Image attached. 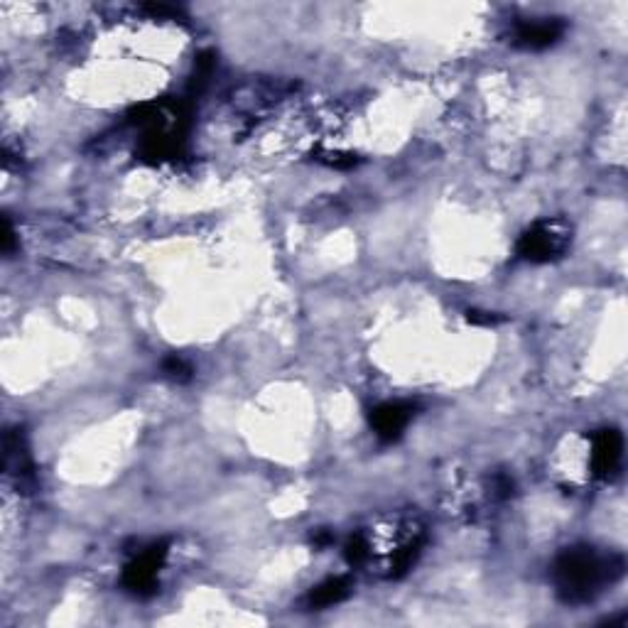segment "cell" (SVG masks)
<instances>
[{
    "label": "cell",
    "mask_w": 628,
    "mask_h": 628,
    "mask_svg": "<svg viewBox=\"0 0 628 628\" xmlns=\"http://www.w3.org/2000/svg\"><path fill=\"white\" fill-rule=\"evenodd\" d=\"M552 575H555L557 594L567 604H587L602 584L624 575V560L621 557L602 560L589 548H572L557 557Z\"/></svg>",
    "instance_id": "6da1fadb"
},
{
    "label": "cell",
    "mask_w": 628,
    "mask_h": 628,
    "mask_svg": "<svg viewBox=\"0 0 628 628\" xmlns=\"http://www.w3.org/2000/svg\"><path fill=\"white\" fill-rule=\"evenodd\" d=\"M570 226L562 219L540 221L533 229L525 231L518 241V256L530 263H550L567 251L572 241Z\"/></svg>",
    "instance_id": "7a4b0ae2"
},
{
    "label": "cell",
    "mask_w": 628,
    "mask_h": 628,
    "mask_svg": "<svg viewBox=\"0 0 628 628\" xmlns=\"http://www.w3.org/2000/svg\"><path fill=\"white\" fill-rule=\"evenodd\" d=\"M167 555V545H153L145 552H140L138 557L126 567L123 572V584L135 594H150L155 592V584H157V567L162 565Z\"/></svg>",
    "instance_id": "3957f363"
},
{
    "label": "cell",
    "mask_w": 628,
    "mask_h": 628,
    "mask_svg": "<svg viewBox=\"0 0 628 628\" xmlns=\"http://www.w3.org/2000/svg\"><path fill=\"white\" fill-rule=\"evenodd\" d=\"M562 35H565V23H560V20H535V23H523L516 27L513 45L530 52L548 50Z\"/></svg>",
    "instance_id": "277c9868"
},
{
    "label": "cell",
    "mask_w": 628,
    "mask_h": 628,
    "mask_svg": "<svg viewBox=\"0 0 628 628\" xmlns=\"http://www.w3.org/2000/svg\"><path fill=\"white\" fill-rule=\"evenodd\" d=\"M410 418H413V405L410 403H383L371 413V425L378 440L395 442L403 435Z\"/></svg>",
    "instance_id": "5b68a950"
},
{
    "label": "cell",
    "mask_w": 628,
    "mask_h": 628,
    "mask_svg": "<svg viewBox=\"0 0 628 628\" xmlns=\"http://www.w3.org/2000/svg\"><path fill=\"white\" fill-rule=\"evenodd\" d=\"M624 454V440L616 430H602L594 437L592 447V471L599 479H609L616 474Z\"/></svg>",
    "instance_id": "8992f818"
},
{
    "label": "cell",
    "mask_w": 628,
    "mask_h": 628,
    "mask_svg": "<svg viewBox=\"0 0 628 628\" xmlns=\"http://www.w3.org/2000/svg\"><path fill=\"white\" fill-rule=\"evenodd\" d=\"M349 579L346 577H332L327 582H322L319 587H314L307 597V606L310 609H324V606H334L344 602L349 597Z\"/></svg>",
    "instance_id": "52a82bcc"
},
{
    "label": "cell",
    "mask_w": 628,
    "mask_h": 628,
    "mask_svg": "<svg viewBox=\"0 0 628 628\" xmlns=\"http://www.w3.org/2000/svg\"><path fill=\"white\" fill-rule=\"evenodd\" d=\"M162 373H165L170 381L175 383H187L192 381V366L187 364V361L180 359V356H170V359L162 361Z\"/></svg>",
    "instance_id": "ba28073f"
},
{
    "label": "cell",
    "mask_w": 628,
    "mask_h": 628,
    "mask_svg": "<svg viewBox=\"0 0 628 628\" xmlns=\"http://www.w3.org/2000/svg\"><path fill=\"white\" fill-rule=\"evenodd\" d=\"M344 555L351 565H361V562H366L368 555H371V545H368V540L364 538V535H354V538L346 543Z\"/></svg>",
    "instance_id": "9c48e42d"
},
{
    "label": "cell",
    "mask_w": 628,
    "mask_h": 628,
    "mask_svg": "<svg viewBox=\"0 0 628 628\" xmlns=\"http://www.w3.org/2000/svg\"><path fill=\"white\" fill-rule=\"evenodd\" d=\"M467 319L471 324H481V327H491V324L498 322V317H494L491 312H479V310H469Z\"/></svg>",
    "instance_id": "30bf717a"
},
{
    "label": "cell",
    "mask_w": 628,
    "mask_h": 628,
    "mask_svg": "<svg viewBox=\"0 0 628 628\" xmlns=\"http://www.w3.org/2000/svg\"><path fill=\"white\" fill-rule=\"evenodd\" d=\"M494 489H496L498 496H511V494H513V481H511V476L498 474L496 479H494Z\"/></svg>",
    "instance_id": "8fae6325"
}]
</instances>
